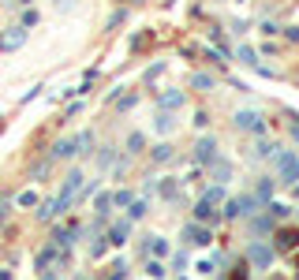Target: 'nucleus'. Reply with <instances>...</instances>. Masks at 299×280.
<instances>
[{
  "label": "nucleus",
  "mask_w": 299,
  "mask_h": 280,
  "mask_svg": "<svg viewBox=\"0 0 299 280\" xmlns=\"http://www.w3.org/2000/svg\"><path fill=\"white\" fill-rule=\"evenodd\" d=\"M266 161L273 165V172H277V179H281V183H299V153L277 146Z\"/></svg>",
  "instance_id": "obj_1"
},
{
  "label": "nucleus",
  "mask_w": 299,
  "mask_h": 280,
  "mask_svg": "<svg viewBox=\"0 0 299 280\" xmlns=\"http://www.w3.org/2000/svg\"><path fill=\"white\" fill-rule=\"evenodd\" d=\"M82 183H86V176H82L79 168H75V172H67V179H64L60 195H56V206H60V213H64V209H71L75 202H79V195H82Z\"/></svg>",
  "instance_id": "obj_2"
},
{
  "label": "nucleus",
  "mask_w": 299,
  "mask_h": 280,
  "mask_svg": "<svg viewBox=\"0 0 299 280\" xmlns=\"http://www.w3.org/2000/svg\"><path fill=\"white\" fill-rule=\"evenodd\" d=\"M258 209V198L254 195H236V198H225V209H221V217L225 220H243Z\"/></svg>",
  "instance_id": "obj_3"
},
{
  "label": "nucleus",
  "mask_w": 299,
  "mask_h": 280,
  "mask_svg": "<svg viewBox=\"0 0 299 280\" xmlns=\"http://www.w3.org/2000/svg\"><path fill=\"white\" fill-rule=\"evenodd\" d=\"M232 123H236V131H247V134H266V127H269L258 109H239L232 116Z\"/></svg>",
  "instance_id": "obj_4"
},
{
  "label": "nucleus",
  "mask_w": 299,
  "mask_h": 280,
  "mask_svg": "<svg viewBox=\"0 0 299 280\" xmlns=\"http://www.w3.org/2000/svg\"><path fill=\"white\" fill-rule=\"evenodd\" d=\"M273 258H277V250L269 243H250L247 247V262L254 269H273Z\"/></svg>",
  "instance_id": "obj_5"
},
{
  "label": "nucleus",
  "mask_w": 299,
  "mask_h": 280,
  "mask_svg": "<svg viewBox=\"0 0 299 280\" xmlns=\"http://www.w3.org/2000/svg\"><path fill=\"white\" fill-rule=\"evenodd\" d=\"M273 250H299V228L295 224H284V228H277V236H273Z\"/></svg>",
  "instance_id": "obj_6"
},
{
  "label": "nucleus",
  "mask_w": 299,
  "mask_h": 280,
  "mask_svg": "<svg viewBox=\"0 0 299 280\" xmlns=\"http://www.w3.org/2000/svg\"><path fill=\"white\" fill-rule=\"evenodd\" d=\"M213 157H217V138L213 134H202L195 142V165H209Z\"/></svg>",
  "instance_id": "obj_7"
},
{
  "label": "nucleus",
  "mask_w": 299,
  "mask_h": 280,
  "mask_svg": "<svg viewBox=\"0 0 299 280\" xmlns=\"http://www.w3.org/2000/svg\"><path fill=\"white\" fill-rule=\"evenodd\" d=\"M183 239H187L191 247H209V239H213V231H209V228H202L198 220H191V224L183 228Z\"/></svg>",
  "instance_id": "obj_8"
},
{
  "label": "nucleus",
  "mask_w": 299,
  "mask_h": 280,
  "mask_svg": "<svg viewBox=\"0 0 299 280\" xmlns=\"http://www.w3.org/2000/svg\"><path fill=\"white\" fill-rule=\"evenodd\" d=\"M206 168H209V179H213V183H221V187H225V183L232 179V165H228V161H221V157H213Z\"/></svg>",
  "instance_id": "obj_9"
},
{
  "label": "nucleus",
  "mask_w": 299,
  "mask_h": 280,
  "mask_svg": "<svg viewBox=\"0 0 299 280\" xmlns=\"http://www.w3.org/2000/svg\"><path fill=\"white\" fill-rule=\"evenodd\" d=\"M183 101H187V98H183V90H165L157 98V109L161 112H176V109H183Z\"/></svg>",
  "instance_id": "obj_10"
},
{
  "label": "nucleus",
  "mask_w": 299,
  "mask_h": 280,
  "mask_svg": "<svg viewBox=\"0 0 299 280\" xmlns=\"http://www.w3.org/2000/svg\"><path fill=\"white\" fill-rule=\"evenodd\" d=\"M153 191H157L161 198L176 202V198H180V179H176V176H161V183H153Z\"/></svg>",
  "instance_id": "obj_11"
},
{
  "label": "nucleus",
  "mask_w": 299,
  "mask_h": 280,
  "mask_svg": "<svg viewBox=\"0 0 299 280\" xmlns=\"http://www.w3.org/2000/svg\"><path fill=\"white\" fill-rule=\"evenodd\" d=\"M127 236H131V220H116V224L109 228V236H105V239H109L112 247H123V243H127Z\"/></svg>",
  "instance_id": "obj_12"
},
{
  "label": "nucleus",
  "mask_w": 299,
  "mask_h": 280,
  "mask_svg": "<svg viewBox=\"0 0 299 280\" xmlns=\"http://www.w3.org/2000/svg\"><path fill=\"white\" fill-rule=\"evenodd\" d=\"M75 236H79V224H60L53 231V247H71Z\"/></svg>",
  "instance_id": "obj_13"
},
{
  "label": "nucleus",
  "mask_w": 299,
  "mask_h": 280,
  "mask_svg": "<svg viewBox=\"0 0 299 280\" xmlns=\"http://www.w3.org/2000/svg\"><path fill=\"white\" fill-rule=\"evenodd\" d=\"M146 258H168V243L161 236H146Z\"/></svg>",
  "instance_id": "obj_14"
},
{
  "label": "nucleus",
  "mask_w": 299,
  "mask_h": 280,
  "mask_svg": "<svg viewBox=\"0 0 299 280\" xmlns=\"http://www.w3.org/2000/svg\"><path fill=\"white\" fill-rule=\"evenodd\" d=\"M236 60H239V64H247V67H254V71L262 67V64H258V53L250 49V45H243V41L236 45Z\"/></svg>",
  "instance_id": "obj_15"
},
{
  "label": "nucleus",
  "mask_w": 299,
  "mask_h": 280,
  "mask_svg": "<svg viewBox=\"0 0 299 280\" xmlns=\"http://www.w3.org/2000/svg\"><path fill=\"white\" fill-rule=\"evenodd\" d=\"M273 191H277V179L262 176V179H258V187H254V198L258 202H273Z\"/></svg>",
  "instance_id": "obj_16"
},
{
  "label": "nucleus",
  "mask_w": 299,
  "mask_h": 280,
  "mask_svg": "<svg viewBox=\"0 0 299 280\" xmlns=\"http://www.w3.org/2000/svg\"><path fill=\"white\" fill-rule=\"evenodd\" d=\"M153 131H157V134H172V131H176V116H172V112H157Z\"/></svg>",
  "instance_id": "obj_17"
},
{
  "label": "nucleus",
  "mask_w": 299,
  "mask_h": 280,
  "mask_svg": "<svg viewBox=\"0 0 299 280\" xmlns=\"http://www.w3.org/2000/svg\"><path fill=\"white\" fill-rule=\"evenodd\" d=\"M67 157H75V138H60L53 146V161H67Z\"/></svg>",
  "instance_id": "obj_18"
},
{
  "label": "nucleus",
  "mask_w": 299,
  "mask_h": 280,
  "mask_svg": "<svg viewBox=\"0 0 299 280\" xmlns=\"http://www.w3.org/2000/svg\"><path fill=\"white\" fill-rule=\"evenodd\" d=\"M150 157H153V165H165V161H172V157H176V150H172V142H157Z\"/></svg>",
  "instance_id": "obj_19"
},
{
  "label": "nucleus",
  "mask_w": 299,
  "mask_h": 280,
  "mask_svg": "<svg viewBox=\"0 0 299 280\" xmlns=\"http://www.w3.org/2000/svg\"><path fill=\"white\" fill-rule=\"evenodd\" d=\"M165 262H161V258H146V276H153V280H165Z\"/></svg>",
  "instance_id": "obj_20"
},
{
  "label": "nucleus",
  "mask_w": 299,
  "mask_h": 280,
  "mask_svg": "<svg viewBox=\"0 0 299 280\" xmlns=\"http://www.w3.org/2000/svg\"><path fill=\"white\" fill-rule=\"evenodd\" d=\"M109 209H112V195H109V191H101V195L94 198V213H98V217H105Z\"/></svg>",
  "instance_id": "obj_21"
},
{
  "label": "nucleus",
  "mask_w": 299,
  "mask_h": 280,
  "mask_svg": "<svg viewBox=\"0 0 299 280\" xmlns=\"http://www.w3.org/2000/svg\"><path fill=\"white\" fill-rule=\"evenodd\" d=\"M15 202H19L23 209H34L41 198H37V191H34V187H26V191H19V198H15Z\"/></svg>",
  "instance_id": "obj_22"
},
{
  "label": "nucleus",
  "mask_w": 299,
  "mask_h": 280,
  "mask_svg": "<svg viewBox=\"0 0 299 280\" xmlns=\"http://www.w3.org/2000/svg\"><path fill=\"white\" fill-rule=\"evenodd\" d=\"M146 217V198H131V206H127V220H142Z\"/></svg>",
  "instance_id": "obj_23"
},
{
  "label": "nucleus",
  "mask_w": 299,
  "mask_h": 280,
  "mask_svg": "<svg viewBox=\"0 0 299 280\" xmlns=\"http://www.w3.org/2000/svg\"><path fill=\"white\" fill-rule=\"evenodd\" d=\"M0 41H4V49H19V45L26 41V34H23V26H15V30L8 34V37H0Z\"/></svg>",
  "instance_id": "obj_24"
},
{
  "label": "nucleus",
  "mask_w": 299,
  "mask_h": 280,
  "mask_svg": "<svg viewBox=\"0 0 299 280\" xmlns=\"http://www.w3.org/2000/svg\"><path fill=\"white\" fill-rule=\"evenodd\" d=\"M191 86H195V90H213V75L195 71V75H191Z\"/></svg>",
  "instance_id": "obj_25"
},
{
  "label": "nucleus",
  "mask_w": 299,
  "mask_h": 280,
  "mask_svg": "<svg viewBox=\"0 0 299 280\" xmlns=\"http://www.w3.org/2000/svg\"><path fill=\"white\" fill-rule=\"evenodd\" d=\"M90 146H94V134H90V131L75 134V153H90Z\"/></svg>",
  "instance_id": "obj_26"
},
{
  "label": "nucleus",
  "mask_w": 299,
  "mask_h": 280,
  "mask_svg": "<svg viewBox=\"0 0 299 280\" xmlns=\"http://www.w3.org/2000/svg\"><path fill=\"white\" fill-rule=\"evenodd\" d=\"M142 146H146V134H142V131L127 134V153H142Z\"/></svg>",
  "instance_id": "obj_27"
},
{
  "label": "nucleus",
  "mask_w": 299,
  "mask_h": 280,
  "mask_svg": "<svg viewBox=\"0 0 299 280\" xmlns=\"http://www.w3.org/2000/svg\"><path fill=\"white\" fill-rule=\"evenodd\" d=\"M266 213L273 217V220H281V217H288V213H292V209H288L284 202H269V209H266Z\"/></svg>",
  "instance_id": "obj_28"
},
{
  "label": "nucleus",
  "mask_w": 299,
  "mask_h": 280,
  "mask_svg": "<svg viewBox=\"0 0 299 280\" xmlns=\"http://www.w3.org/2000/svg\"><path fill=\"white\" fill-rule=\"evenodd\" d=\"M250 228H254V231H269V228H273V217H269V213L254 217V220H250Z\"/></svg>",
  "instance_id": "obj_29"
},
{
  "label": "nucleus",
  "mask_w": 299,
  "mask_h": 280,
  "mask_svg": "<svg viewBox=\"0 0 299 280\" xmlns=\"http://www.w3.org/2000/svg\"><path fill=\"white\" fill-rule=\"evenodd\" d=\"M131 198H135L131 191H112V206H120V209H123V206H131Z\"/></svg>",
  "instance_id": "obj_30"
},
{
  "label": "nucleus",
  "mask_w": 299,
  "mask_h": 280,
  "mask_svg": "<svg viewBox=\"0 0 299 280\" xmlns=\"http://www.w3.org/2000/svg\"><path fill=\"white\" fill-rule=\"evenodd\" d=\"M98 165H101V168H109V165H116V157H112V150H109V146H105V150L98 153Z\"/></svg>",
  "instance_id": "obj_31"
},
{
  "label": "nucleus",
  "mask_w": 299,
  "mask_h": 280,
  "mask_svg": "<svg viewBox=\"0 0 299 280\" xmlns=\"http://www.w3.org/2000/svg\"><path fill=\"white\" fill-rule=\"evenodd\" d=\"M105 243H109V239H94V243H90V254L101 258V254H105Z\"/></svg>",
  "instance_id": "obj_32"
},
{
  "label": "nucleus",
  "mask_w": 299,
  "mask_h": 280,
  "mask_svg": "<svg viewBox=\"0 0 299 280\" xmlns=\"http://www.w3.org/2000/svg\"><path fill=\"white\" fill-rule=\"evenodd\" d=\"M172 269H176V273H180V269H187V254H172Z\"/></svg>",
  "instance_id": "obj_33"
},
{
  "label": "nucleus",
  "mask_w": 299,
  "mask_h": 280,
  "mask_svg": "<svg viewBox=\"0 0 299 280\" xmlns=\"http://www.w3.org/2000/svg\"><path fill=\"white\" fill-rule=\"evenodd\" d=\"M277 30H281V26H277V23H269V19L262 23V34H266V37H269V34H277Z\"/></svg>",
  "instance_id": "obj_34"
},
{
  "label": "nucleus",
  "mask_w": 299,
  "mask_h": 280,
  "mask_svg": "<svg viewBox=\"0 0 299 280\" xmlns=\"http://www.w3.org/2000/svg\"><path fill=\"white\" fill-rule=\"evenodd\" d=\"M288 131H292V138L299 142V116H292V123H288Z\"/></svg>",
  "instance_id": "obj_35"
},
{
  "label": "nucleus",
  "mask_w": 299,
  "mask_h": 280,
  "mask_svg": "<svg viewBox=\"0 0 299 280\" xmlns=\"http://www.w3.org/2000/svg\"><path fill=\"white\" fill-rule=\"evenodd\" d=\"M232 280H247V269H236V273H232Z\"/></svg>",
  "instance_id": "obj_36"
},
{
  "label": "nucleus",
  "mask_w": 299,
  "mask_h": 280,
  "mask_svg": "<svg viewBox=\"0 0 299 280\" xmlns=\"http://www.w3.org/2000/svg\"><path fill=\"white\" fill-rule=\"evenodd\" d=\"M41 280H60V276H56V273H45V276H41Z\"/></svg>",
  "instance_id": "obj_37"
},
{
  "label": "nucleus",
  "mask_w": 299,
  "mask_h": 280,
  "mask_svg": "<svg viewBox=\"0 0 299 280\" xmlns=\"http://www.w3.org/2000/svg\"><path fill=\"white\" fill-rule=\"evenodd\" d=\"M292 187H295V198H299V183H292Z\"/></svg>",
  "instance_id": "obj_38"
},
{
  "label": "nucleus",
  "mask_w": 299,
  "mask_h": 280,
  "mask_svg": "<svg viewBox=\"0 0 299 280\" xmlns=\"http://www.w3.org/2000/svg\"><path fill=\"white\" fill-rule=\"evenodd\" d=\"M0 131H4V123H0Z\"/></svg>",
  "instance_id": "obj_39"
},
{
  "label": "nucleus",
  "mask_w": 299,
  "mask_h": 280,
  "mask_svg": "<svg viewBox=\"0 0 299 280\" xmlns=\"http://www.w3.org/2000/svg\"><path fill=\"white\" fill-rule=\"evenodd\" d=\"M79 280H86V276H79Z\"/></svg>",
  "instance_id": "obj_40"
}]
</instances>
